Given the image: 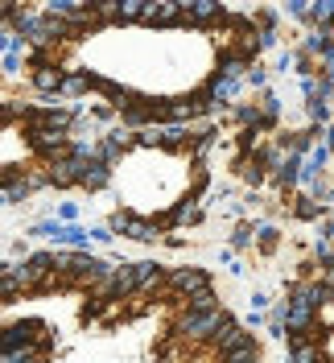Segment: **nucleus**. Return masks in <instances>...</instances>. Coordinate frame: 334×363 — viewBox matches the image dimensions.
Wrapping results in <instances>:
<instances>
[{
	"mask_svg": "<svg viewBox=\"0 0 334 363\" xmlns=\"http://www.w3.org/2000/svg\"><path fill=\"white\" fill-rule=\"evenodd\" d=\"M111 174H116L111 165H104L99 157H91L87 165H83V174H79V186H83L87 194H99V190H108L111 186Z\"/></svg>",
	"mask_w": 334,
	"mask_h": 363,
	"instance_id": "1a4fd4ad",
	"label": "nucleus"
},
{
	"mask_svg": "<svg viewBox=\"0 0 334 363\" xmlns=\"http://www.w3.org/2000/svg\"><path fill=\"white\" fill-rule=\"evenodd\" d=\"M310 260L318 264V272L334 269V240H313V252H310Z\"/></svg>",
	"mask_w": 334,
	"mask_h": 363,
	"instance_id": "5701e85b",
	"label": "nucleus"
},
{
	"mask_svg": "<svg viewBox=\"0 0 334 363\" xmlns=\"http://www.w3.org/2000/svg\"><path fill=\"white\" fill-rule=\"evenodd\" d=\"M87 240H95V244H116V235H111L104 223H95V227H87Z\"/></svg>",
	"mask_w": 334,
	"mask_h": 363,
	"instance_id": "473e14b6",
	"label": "nucleus"
},
{
	"mask_svg": "<svg viewBox=\"0 0 334 363\" xmlns=\"http://www.w3.org/2000/svg\"><path fill=\"white\" fill-rule=\"evenodd\" d=\"M0 206H9V199H4V190H0Z\"/></svg>",
	"mask_w": 334,
	"mask_h": 363,
	"instance_id": "79ce46f5",
	"label": "nucleus"
},
{
	"mask_svg": "<svg viewBox=\"0 0 334 363\" xmlns=\"http://www.w3.org/2000/svg\"><path fill=\"white\" fill-rule=\"evenodd\" d=\"M244 87H252L256 95H260V91H268V70L260 67V62H252V70L244 74Z\"/></svg>",
	"mask_w": 334,
	"mask_h": 363,
	"instance_id": "a878e982",
	"label": "nucleus"
},
{
	"mask_svg": "<svg viewBox=\"0 0 334 363\" xmlns=\"http://www.w3.org/2000/svg\"><path fill=\"white\" fill-rule=\"evenodd\" d=\"M252 70V58H247L244 45H235V50H219V62H215V74L223 79H231V83H244V74Z\"/></svg>",
	"mask_w": 334,
	"mask_h": 363,
	"instance_id": "0eeeda50",
	"label": "nucleus"
},
{
	"mask_svg": "<svg viewBox=\"0 0 334 363\" xmlns=\"http://www.w3.org/2000/svg\"><path fill=\"white\" fill-rule=\"evenodd\" d=\"M240 318L231 314L227 306H219V310H211V314H186L182 310L178 322H174V335L186 342H194V347H211V342L219 339L227 326H235Z\"/></svg>",
	"mask_w": 334,
	"mask_h": 363,
	"instance_id": "f257e3e1",
	"label": "nucleus"
},
{
	"mask_svg": "<svg viewBox=\"0 0 334 363\" xmlns=\"http://www.w3.org/2000/svg\"><path fill=\"white\" fill-rule=\"evenodd\" d=\"M306 116H310L313 128H326V124L334 120V108L330 104H322V99H306Z\"/></svg>",
	"mask_w": 334,
	"mask_h": 363,
	"instance_id": "4be33fe9",
	"label": "nucleus"
},
{
	"mask_svg": "<svg viewBox=\"0 0 334 363\" xmlns=\"http://www.w3.org/2000/svg\"><path fill=\"white\" fill-rule=\"evenodd\" d=\"M318 326H322L326 335H334V301H326V306H318Z\"/></svg>",
	"mask_w": 334,
	"mask_h": 363,
	"instance_id": "7c9ffc66",
	"label": "nucleus"
},
{
	"mask_svg": "<svg viewBox=\"0 0 334 363\" xmlns=\"http://www.w3.org/2000/svg\"><path fill=\"white\" fill-rule=\"evenodd\" d=\"M227 17L219 0H182V29H219Z\"/></svg>",
	"mask_w": 334,
	"mask_h": 363,
	"instance_id": "20e7f679",
	"label": "nucleus"
},
{
	"mask_svg": "<svg viewBox=\"0 0 334 363\" xmlns=\"http://www.w3.org/2000/svg\"><path fill=\"white\" fill-rule=\"evenodd\" d=\"M13 347H42V351H50V322L45 318L4 322L0 326V351H13Z\"/></svg>",
	"mask_w": 334,
	"mask_h": 363,
	"instance_id": "f03ea898",
	"label": "nucleus"
},
{
	"mask_svg": "<svg viewBox=\"0 0 334 363\" xmlns=\"http://www.w3.org/2000/svg\"><path fill=\"white\" fill-rule=\"evenodd\" d=\"M108 120H116V108L111 104H95L91 108V124H108Z\"/></svg>",
	"mask_w": 334,
	"mask_h": 363,
	"instance_id": "2f4dec72",
	"label": "nucleus"
},
{
	"mask_svg": "<svg viewBox=\"0 0 334 363\" xmlns=\"http://www.w3.org/2000/svg\"><path fill=\"white\" fill-rule=\"evenodd\" d=\"M235 169H240V178L252 186V194H256V190H260V186L268 182V169H265V165H260L256 157H235Z\"/></svg>",
	"mask_w": 334,
	"mask_h": 363,
	"instance_id": "f3484780",
	"label": "nucleus"
},
{
	"mask_svg": "<svg viewBox=\"0 0 334 363\" xmlns=\"http://www.w3.org/2000/svg\"><path fill=\"white\" fill-rule=\"evenodd\" d=\"M244 211H247V203H235V199L227 203V215H231V219H244Z\"/></svg>",
	"mask_w": 334,
	"mask_h": 363,
	"instance_id": "58836bf2",
	"label": "nucleus"
},
{
	"mask_svg": "<svg viewBox=\"0 0 334 363\" xmlns=\"http://www.w3.org/2000/svg\"><path fill=\"white\" fill-rule=\"evenodd\" d=\"M219 363H260V351H235V355H223Z\"/></svg>",
	"mask_w": 334,
	"mask_h": 363,
	"instance_id": "72a5a7b5",
	"label": "nucleus"
},
{
	"mask_svg": "<svg viewBox=\"0 0 334 363\" xmlns=\"http://www.w3.org/2000/svg\"><path fill=\"white\" fill-rule=\"evenodd\" d=\"M219 306H223V297H219V289H215V285L182 301V310H186V314H211V310H219Z\"/></svg>",
	"mask_w": 334,
	"mask_h": 363,
	"instance_id": "2eb2a0df",
	"label": "nucleus"
},
{
	"mask_svg": "<svg viewBox=\"0 0 334 363\" xmlns=\"http://www.w3.org/2000/svg\"><path fill=\"white\" fill-rule=\"evenodd\" d=\"M281 25V13L277 9H256L252 13V29H277Z\"/></svg>",
	"mask_w": 334,
	"mask_h": 363,
	"instance_id": "bb28decb",
	"label": "nucleus"
},
{
	"mask_svg": "<svg viewBox=\"0 0 334 363\" xmlns=\"http://www.w3.org/2000/svg\"><path fill=\"white\" fill-rule=\"evenodd\" d=\"M215 281H211V272L202 269V264H182V269H165V297H174V301H186V297L202 294V289H211Z\"/></svg>",
	"mask_w": 334,
	"mask_h": 363,
	"instance_id": "7ed1b4c3",
	"label": "nucleus"
},
{
	"mask_svg": "<svg viewBox=\"0 0 334 363\" xmlns=\"http://www.w3.org/2000/svg\"><path fill=\"white\" fill-rule=\"evenodd\" d=\"M293 67H297V74H301V79H310V74H313V58L301 50V45L293 50Z\"/></svg>",
	"mask_w": 334,
	"mask_h": 363,
	"instance_id": "c756f323",
	"label": "nucleus"
},
{
	"mask_svg": "<svg viewBox=\"0 0 334 363\" xmlns=\"http://www.w3.org/2000/svg\"><path fill=\"white\" fill-rule=\"evenodd\" d=\"M227 116H231L240 128H256V120H260V108H256V99H235V104L227 108Z\"/></svg>",
	"mask_w": 334,
	"mask_h": 363,
	"instance_id": "a211bd4d",
	"label": "nucleus"
},
{
	"mask_svg": "<svg viewBox=\"0 0 334 363\" xmlns=\"http://www.w3.org/2000/svg\"><path fill=\"white\" fill-rule=\"evenodd\" d=\"M330 165H334V157H330Z\"/></svg>",
	"mask_w": 334,
	"mask_h": 363,
	"instance_id": "37998d69",
	"label": "nucleus"
},
{
	"mask_svg": "<svg viewBox=\"0 0 334 363\" xmlns=\"http://www.w3.org/2000/svg\"><path fill=\"white\" fill-rule=\"evenodd\" d=\"M252 244L265 252V256H272V252L281 248V227L277 223H256V240H252Z\"/></svg>",
	"mask_w": 334,
	"mask_h": 363,
	"instance_id": "aec40b11",
	"label": "nucleus"
},
{
	"mask_svg": "<svg viewBox=\"0 0 334 363\" xmlns=\"http://www.w3.org/2000/svg\"><path fill=\"white\" fill-rule=\"evenodd\" d=\"M0 70H4V74H17V70H21V54H4Z\"/></svg>",
	"mask_w": 334,
	"mask_h": 363,
	"instance_id": "e433bc0d",
	"label": "nucleus"
},
{
	"mask_svg": "<svg viewBox=\"0 0 334 363\" xmlns=\"http://www.w3.org/2000/svg\"><path fill=\"white\" fill-rule=\"evenodd\" d=\"M124 240H136V244H161V227L153 223V219H145V215H128V223H124V231H120Z\"/></svg>",
	"mask_w": 334,
	"mask_h": 363,
	"instance_id": "9d476101",
	"label": "nucleus"
},
{
	"mask_svg": "<svg viewBox=\"0 0 334 363\" xmlns=\"http://www.w3.org/2000/svg\"><path fill=\"white\" fill-rule=\"evenodd\" d=\"M301 50H306L310 58H322V62H326V58H334V33L330 29H310L306 42H301Z\"/></svg>",
	"mask_w": 334,
	"mask_h": 363,
	"instance_id": "f8f14e48",
	"label": "nucleus"
},
{
	"mask_svg": "<svg viewBox=\"0 0 334 363\" xmlns=\"http://www.w3.org/2000/svg\"><path fill=\"white\" fill-rule=\"evenodd\" d=\"M211 351H215L219 359H223V355H235V351H260V339L247 330L244 322H235V326H227L219 339L211 342Z\"/></svg>",
	"mask_w": 334,
	"mask_h": 363,
	"instance_id": "39448f33",
	"label": "nucleus"
},
{
	"mask_svg": "<svg viewBox=\"0 0 334 363\" xmlns=\"http://www.w3.org/2000/svg\"><path fill=\"white\" fill-rule=\"evenodd\" d=\"M285 206H289L293 219H301V223H318V219H326V206H318L310 194H301V190H297V194H289V199H285Z\"/></svg>",
	"mask_w": 334,
	"mask_h": 363,
	"instance_id": "9b49d317",
	"label": "nucleus"
},
{
	"mask_svg": "<svg viewBox=\"0 0 334 363\" xmlns=\"http://www.w3.org/2000/svg\"><path fill=\"white\" fill-rule=\"evenodd\" d=\"M252 240H256V219H240L235 231H231V248L247 252V248H252Z\"/></svg>",
	"mask_w": 334,
	"mask_h": 363,
	"instance_id": "412c9836",
	"label": "nucleus"
},
{
	"mask_svg": "<svg viewBox=\"0 0 334 363\" xmlns=\"http://www.w3.org/2000/svg\"><path fill=\"white\" fill-rule=\"evenodd\" d=\"M161 244H169V248H186V235H174V231H165V235H161Z\"/></svg>",
	"mask_w": 334,
	"mask_h": 363,
	"instance_id": "4c0bfd02",
	"label": "nucleus"
},
{
	"mask_svg": "<svg viewBox=\"0 0 334 363\" xmlns=\"http://www.w3.org/2000/svg\"><path fill=\"white\" fill-rule=\"evenodd\" d=\"M58 223H79V206L62 203V206H58Z\"/></svg>",
	"mask_w": 334,
	"mask_h": 363,
	"instance_id": "f704fd0d",
	"label": "nucleus"
},
{
	"mask_svg": "<svg viewBox=\"0 0 334 363\" xmlns=\"http://www.w3.org/2000/svg\"><path fill=\"white\" fill-rule=\"evenodd\" d=\"M140 25H149V29H174V25H182V0H145Z\"/></svg>",
	"mask_w": 334,
	"mask_h": 363,
	"instance_id": "423d86ee",
	"label": "nucleus"
},
{
	"mask_svg": "<svg viewBox=\"0 0 334 363\" xmlns=\"http://www.w3.org/2000/svg\"><path fill=\"white\" fill-rule=\"evenodd\" d=\"M268 318L265 314H256V310H252V314H247V330H252V326H265Z\"/></svg>",
	"mask_w": 334,
	"mask_h": 363,
	"instance_id": "a19ab883",
	"label": "nucleus"
},
{
	"mask_svg": "<svg viewBox=\"0 0 334 363\" xmlns=\"http://www.w3.org/2000/svg\"><path fill=\"white\" fill-rule=\"evenodd\" d=\"M157 136H161V149L190 153V128H182V124H157Z\"/></svg>",
	"mask_w": 334,
	"mask_h": 363,
	"instance_id": "ddd939ff",
	"label": "nucleus"
},
{
	"mask_svg": "<svg viewBox=\"0 0 334 363\" xmlns=\"http://www.w3.org/2000/svg\"><path fill=\"white\" fill-rule=\"evenodd\" d=\"M256 145H260V133H256V128H240V133H235V157H252Z\"/></svg>",
	"mask_w": 334,
	"mask_h": 363,
	"instance_id": "393cba45",
	"label": "nucleus"
},
{
	"mask_svg": "<svg viewBox=\"0 0 334 363\" xmlns=\"http://www.w3.org/2000/svg\"><path fill=\"white\" fill-rule=\"evenodd\" d=\"M313 79H318V74H310V79H301V95H306V99H313Z\"/></svg>",
	"mask_w": 334,
	"mask_h": 363,
	"instance_id": "ea45409f",
	"label": "nucleus"
},
{
	"mask_svg": "<svg viewBox=\"0 0 334 363\" xmlns=\"http://www.w3.org/2000/svg\"><path fill=\"white\" fill-rule=\"evenodd\" d=\"M104 310H108V301H104V297H95V294H91L87 301H83V310H79V318H83V322H95V318L104 314Z\"/></svg>",
	"mask_w": 334,
	"mask_h": 363,
	"instance_id": "cd10ccee",
	"label": "nucleus"
},
{
	"mask_svg": "<svg viewBox=\"0 0 334 363\" xmlns=\"http://www.w3.org/2000/svg\"><path fill=\"white\" fill-rule=\"evenodd\" d=\"M145 17V0H120V13H116V25H136Z\"/></svg>",
	"mask_w": 334,
	"mask_h": 363,
	"instance_id": "b1692460",
	"label": "nucleus"
},
{
	"mask_svg": "<svg viewBox=\"0 0 334 363\" xmlns=\"http://www.w3.org/2000/svg\"><path fill=\"white\" fill-rule=\"evenodd\" d=\"M91 83H87V70H62V83H58V95H70V99H79V95H87Z\"/></svg>",
	"mask_w": 334,
	"mask_h": 363,
	"instance_id": "6ab92c4d",
	"label": "nucleus"
},
{
	"mask_svg": "<svg viewBox=\"0 0 334 363\" xmlns=\"http://www.w3.org/2000/svg\"><path fill=\"white\" fill-rule=\"evenodd\" d=\"M293 67V50L289 45H285V50H281V54H277V70H272V74H285V70Z\"/></svg>",
	"mask_w": 334,
	"mask_h": 363,
	"instance_id": "c9c22d12",
	"label": "nucleus"
},
{
	"mask_svg": "<svg viewBox=\"0 0 334 363\" xmlns=\"http://www.w3.org/2000/svg\"><path fill=\"white\" fill-rule=\"evenodd\" d=\"M285 13H289L293 21L310 25V0H285Z\"/></svg>",
	"mask_w": 334,
	"mask_h": 363,
	"instance_id": "c85d7f7f",
	"label": "nucleus"
},
{
	"mask_svg": "<svg viewBox=\"0 0 334 363\" xmlns=\"http://www.w3.org/2000/svg\"><path fill=\"white\" fill-rule=\"evenodd\" d=\"M21 264H25V272H29V277H33V281L42 285L45 277L54 272V252H45V248H42V252H29Z\"/></svg>",
	"mask_w": 334,
	"mask_h": 363,
	"instance_id": "dca6fc26",
	"label": "nucleus"
},
{
	"mask_svg": "<svg viewBox=\"0 0 334 363\" xmlns=\"http://www.w3.org/2000/svg\"><path fill=\"white\" fill-rule=\"evenodd\" d=\"M33 91L42 99H58V83H62V67H45V70H33Z\"/></svg>",
	"mask_w": 334,
	"mask_h": 363,
	"instance_id": "4468645a",
	"label": "nucleus"
},
{
	"mask_svg": "<svg viewBox=\"0 0 334 363\" xmlns=\"http://www.w3.org/2000/svg\"><path fill=\"white\" fill-rule=\"evenodd\" d=\"M285 351H289V363H322L326 359V347H318L313 339H301V335H285Z\"/></svg>",
	"mask_w": 334,
	"mask_h": 363,
	"instance_id": "6e6552de",
	"label": "nucleus"
}]
</instances>
